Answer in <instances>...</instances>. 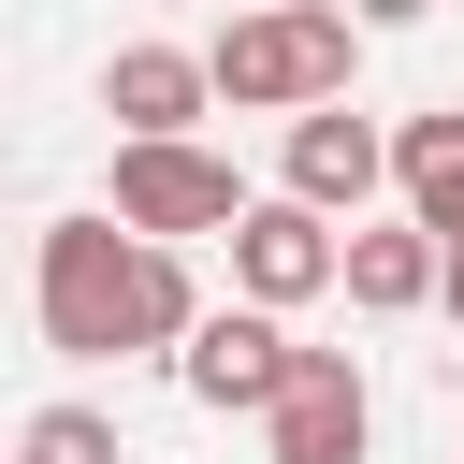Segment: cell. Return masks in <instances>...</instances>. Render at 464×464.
Segmentation results:
<instances>
[{
  "label": "cell",
  "instance_id": "cell-8",
  "mask_svg": "<svg viewBox=\"0 0 464 464\" xmlns=\"http://www.w3.org/2000/svg\"><path fill=\"white\" fill-rule=\"evenodd\" d=\"M435 290H450V232H435V218L348 232V304H362V319H406V304H435Z\"/></svg>",
  "mask_w": 464,
  "mask_h": 464
},
{
  "label": "cell",
  "instance_id": "cell-3",
  "mask_svg": "<svg viewBox=\"0 0 464 464\" xmlns=\"http://www.w3.org/2000/svg\"><path fill=\"white\" fill-rule=\"evenodd\" d=\"M116 218L188 246V232H232L246 188H232V160H203L188 130H116Z\"/></svg>",
  "mask_w": 464,
  "mask_h": 464
},
{
  "label": "cell",
  "instance_id": "cell-2",
  "mask_svg": "<svg viewBox=\"0 0 464 464\" xmlns=\"http://www.w3.org/2000/svg\"><path fill=\"white\" fill-rule=\"evenodd\" d=\"M203 58H218V102L232 116H304V102H348L362 14H334V0H246Z\"/></svg>",
  "mask_w": 464,
  "mask_h": 464
},
{
  "label": "cell",
  "instance_id": "cell-10",
  "mask_svg": "<svg viewBox=\"0 0 464 464\" xmlns=\"http://www.w3.org/2000/svg\"><path fill=\"white\" fill-rule=\"evenodd\" d=\"M392 188H406V218L464 232V102H435V116L392 130Z\"/></svg>",
  "mask_w": 464,
  "mask_h": 464
},
{
  "label": "cell",
  "instance_id": "cell-1",
  "mask_svg": "<svg viewBox=\"0 0 464 464\" xmlns=\"http://www.w3.org/2000/svg\"><path fill=\"white\" fill-rule=\"evenodd\" d=\"M188 261L174 232L130 218H58L44 232V348L58 362H116V348H188Z\"/></svg>",
  "mask_w": 464,
  "mask_h": 464
},
{
  "label": "cell",
  "instance_id": "cell-12",
  "mask_svg": "<svg viewBox=\"0 0 464 464\" xmlns=\"http://www.w3.org/2000/svg\"><path fill=\"white\" fill-rule=\"evenodd\" d=\"M435 304H450V319H464V232H450V290H435Z\"/></svg>",
  "mask_w": 464,
  "mask_h": 464
},
{
  "label": "cell",
  "instance_id": "cell-11",
  "mask_svg": "<svg viewBox=\"0 0 464 464\" xmlns=\"http://www.w3.org/2000/svg\"><path fill=\"white\" fill-rule=\"evenodd\" d=\"M14 464H116V420H102V406H29Z\"/></svg>",
  "mask_w": 464,
  "mask_h": 464
},
{
  "label": "cell",
  "instance_id": "cell-4",
  "mask_svg": "<svg viewBox=\"0 0 464 464\" xmlns=\"http://www.w3.org/2000/svg\"><path fill=\"white\" fill-rule=\"evenodd\" d=\"M232 290H261V304H319V290H348V232H334V203H304V188L246 203V218H232Z\"/></svg>",
  "mask_w": 464,
  "mask_h": 464
},
{
  "label": "cell",
  "instance_id": "cell-7",
  "mask_svg": "<svg viewBox=\"0 0 464 464\" xmlns=\"http://www.w3.org/2000/svg\"><path fill=\"white\" fill-rule=\"evenodd\" d=\"M290 188L334 203V218H362V203L392 188V130H377L362 102H304V116H290Z\"/></svg>",
  "mask_w": 464,
  "mask_h": 464
},
{
  "label": "cell",
  "instance_id": "cell-6",
  "mask_svg": "<svg viewBox=\"0 0 464 464\" xmlns=\"http://www.w3.org/2000/svg\"><path fill=\"white\" fill-rule=\"evenodd\" d=\"M261 435H276V464H362V435H377L362 362H348V348H304V362H290V392L261 406Z\"/></svg>",
  "mask_w": 464,
  "mask_h": 464
},
{
  "label": "cell",
  "instance_id": "cell-5",
  "mask_svg": "<svg viewBox=\"0 0 464 464\" xmlns=\"http://www.w3.org/2000/svg\"><path fill=\"white\" fill-rule=\"evenodd\" d=\"M290 362H304V348L276 334V304H261V290H246V304H203V319H188V348H174V377H188L203 406H276V392H290Z\"/></svg>",
  "mask_w": 464,
  "mask_h": 464
},
{
  "label": "cell",
  "instance_id": "cell-9",
  "mask_svg": "<svg viewBox=\"0 0 464 464\" xmlns=\"http://www.w3.org/2000/svg\"><path fill=\"white\" fill-rule=\"evenodd\" d=\"M203 102H218V58H188V44H116V72H102L116 130H188Z\"/></svg>",
  "mask_w": 464,
  "mask_h": 464
}]
</instances>
